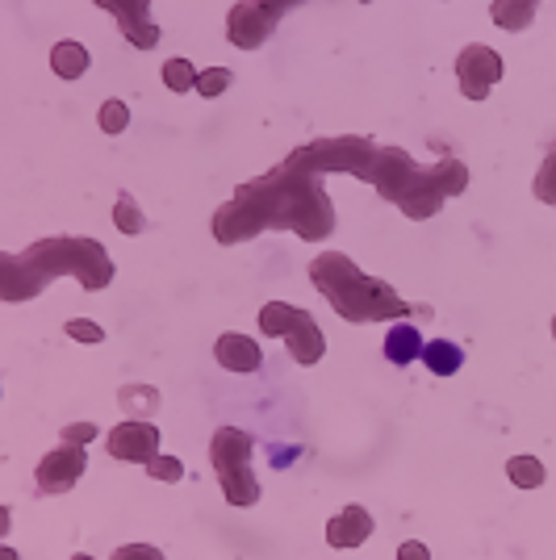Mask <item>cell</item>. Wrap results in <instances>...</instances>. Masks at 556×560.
Here are the masks:
<instances>
[{
	"instance_id": "9a60e30c",
	"label": "cell",
	"mask_w": 556,
	"mask_h": 560,
	"mask_svg": "<svg viewBox=\"0 0 556 560\" xmlns=\"http://www.w3.org/2000/svg\"><path fill=\"white\" fill-rule=\"evenodd\" d=\"M50 68L59 80H80L84 71H89V50L80 47V43H55L50 50Z\"/></svg>"
},
{
	"instance_id": "5bb4252c",
	"label": "cell",
	"mask_w": 556,
	"mask_h": 560,
	"mask_svg": "<svg viewBox=\"0 0 556 560\" xmlns=\"http://www.w3.org/2000/svg\"><path fill=\"white\" fill-rule=\"evenodd\" d=\"M422 348H427V343H422L418 327H410V323H397V327H390V335H385V360L397 364V369L422 360Z\"/></svg>"
},
{
	"instance_id": "ba28073f",
	"label": "cell",
	"mask_w": 556,
	"mask_h": 560,
	"mask_svg": "<svg viewBox=\"0 0 556 560\" xmlns=\"http://www.w3.org/2000/svg\"><path fill=\"white\" fill-rule=\"evenodd\" d=\"M502 55L498 50L482 47V43H468V47L456 55V80H461V93L468 101H486L489 89L502 80Z\"/></svg>"
},
{
	"instance_id": "ffe728a7",
	"label": "cell",
	"mask_w": 556,
	"mask_h": 560,
	"mask_svg": "<svg viewBox=\"0 0 556 560\" xmlns=\"http://www.w3.org/2000/svg\"><path fill=\"white\" fill-rule=\"evenodd\" d=\"M197 75H201V71L193 68L188 59H167V63H163V84H167V93H197Z\"/></svg>"
},
{
	"instance_id": "277c9868",
	"label": "cell",
	"mask_w": 556,
	"mask_h": 560,
	"mask_svg": "<svg viewBox=\"0 0 556 560\" xmlns=\"http://www.w3.org/2000/svg\"><path fill=\"white\" fill-rule=\"evenodd\" d=\"M372 188L406 218L427 222V218H436L443 210L448 197L468 188V167L461 160H452V155H443L436 164H418L415 155L402 151V147H381Z\"/></svg>"
},
{
	"instance_id": "2e32d148",
	"label": "cell",
	"mask_w": 556,
	"mask_h": 560,
	"mask_svg": "<svg viewBox=\"0 0 556 560\" xmlns=\"http://www.w3.org/2000/svg\"><path fill=\"white\" fill-rule=\"evenodd\" d=\"M422 364L436 376H452V373H461L464 351L456 348V343H448V339H431V343L422 348Z\"/></svg>"
},
{
	"instance_id": "7402d4cb",
	"label": "cell",
	"mask_w": 556,
	"mask_h": 560,
	"mask_svg": "<svg viewBox=\"0 0 556 560\" xmlns=\"http://www.w3.org/2000/svg\"><path fill=\"white\" fill-rule=\"evenodd\" d=\"M114 222H117V231H121V234H142V231H147V222H142V210L135 206V197H130V192H121V197H117Z\"/></svg>"
},
{
	"instance_id": "44dd1931",
	"label": "cell",
	"mask_w": 556,
	"mask_h": 560,
	"mask_svg": "<svg viewBox=\"0 0 556 560\" xmlns=\"http://www.w3.org/2000/svg\"><path fill=\"white\" fill-rule=\"evenodd\" d=\"M532 192H535V201H544V206H556V142L548 147L544 164H540V172H535Z\"/></svg>"
},
{
	"instance_id": "4dcf8cb0",
	"label": "cell",
	"mask_w": 556,
	"mask_h": 560,
	"mask_svg": "<svg viewBox=\"0 0 556 560\" xmlns=\"http://www.w3.org/2000/svg\"><path fill=\"white\" fill-rule=\"evenodd\" d=\"M553 339H556V318H553Z\"/></svg>"
},
{
	"instance_id": "e0dca14e",
	"label": "cell",
	"mask_w": 556,
	"mask_h": 560,
	"mask_svg": "<svg viewBox=\"0 0 556 560\" xmlns=\"http://www.w3.org/2000/svg\"><path fill=\"white\" fill-rule=\"evenodd\" d=\"M117 401H121L126 419H139V415H155V410H160V394H155L151 385H126V389L117 394Z\"/></svg>"
},
{
	"instance_id": "f546056e",
	"label": "cell",
	"mask_w": 556,
	"mask_h": 560,
	"mask_svg": "<svg viewBox=\"0 0 556 560\" xmlns=\"http://www.w3.org/2000/svg\"><path fill=\"white\" fill-rule=\"evenodd\" d=\"M0 560H18V557H13V548H4V552H0Z\"/></svg>"
},
{
	"instance_id": "5b68a950",
	"label": "cell",
	"mask_w": 556,
	"mask_h": 560,
	"mask_svg": "<svg viewBox=\"0 0 556 560\" xmlns=\"http://www.w3.org/2000/svg\"><path fill=\"white\" fill-rule=\"evenodd\" d=\"M252 435L239 427H218L209 440V460L218 472V486L231 506H255L259 502V481L252 468Z\"/></svg>"
},
{
	"instance_id": "83f0119b",
	"label": "cell",
	"mask_w": 556,
	"mask_h": 560,
	"mask_svg": "<svg viewBox=\"0 0 556 560\" xmlns=\"http://www.w3.org/2000/svg\"><path fill=\"white\" fill-rule=\"evenodd\" d=\"M93 440H96V427H93V422H76V427H63V444L84 447V444H93Z\"/></svg>"
},
{
	"instance_id": "cb8c5ba5",
	"label": "cell",
	"mask_w": 556,
	"mask_h": 560,
	"mask_svg": "<svg viewBox=\"0 0 556 560\" xmlns=\"http://www.w3.org/2000/svg\"><path fill=\"white\" fill-rule=\"evenodd\" d=\"M234 84V75L227 68H206L197 75V93L201 96H222Z\"/></svg>"
},
{
	"instance_id": "ac0fdd59",
	"label": "cell",
	"mask_w": 556,
	"mask_h": 560,
	"mask_svg": "<svg viewBox=\"0 0 556 560\" xmlns=\"http://www.w3.org/2000/svg\"><path fill=\"white\" fill-rule=\"evenodd\" d=\"M507 477L510 486H519V490H535V486H544V465L535 460V456H510L507 460Z\"/></svg>"
},
{
	"instance_id": "484cf974",
	"label": "cell",
	"mask_w": 556,
	"mask_h": 560,
	"mask_svg": "<svg viewBox=\"0 0 556 560\" xmlns=\"http://www.w3.org/2000/svg\"><path fill=\"white\" fill-rule=\"evenodd\" d=\"M147 477H155V481H167V486H172V481L185 477V465H181L176 456H155V460L147 465Z\"/></svg>"
},
{
	"instance_id": "7c38bea8",
	"label": "cell",
	"mask_w": 556,
	"mask_h": 560,
	"mask_svg": "<svg viewBox=\"0 0 556 560\" xmlns=\"http://www.w3.org/2000/svg\"><path fill=\"white\" fill-rule=\"evenodd\" d=\"M372 532H377L372 514L351 502V506H344V511L326 523V544H331V548H360Z\"/></svg>"
},
{
	"instance_id": "30bf717a",
	"label": "cell",
	"mask_w": 556,
	"mask_h": 560,
	"mask_svg": "<svg viewBox=\"0 0 556 560\" xmlns=\"http://www.w3.org/2000/svg\"><path fill=\"white\" fill-rule=\"evenodd\" d=\"M109 456L126 460V465H151L160 456V427H151L147 419H126L121 427L109 431Z\"/></svg>"
},
{
	"instance_id": "52a82bcc",
	"label": "cell",
	"mask_w": 556,
	"mask_h": 560,
	"mask_svg": "<svg viewBox=\"0 0 556 560\" xmlns=\"http://www.w3.org/2000/svg\"><path fill=\"white\" fill-rule=\"evenodd\" d=\"M285 13H289L285 0H273V4H259V0L234 4L231 13H227V38L243 50L264 47V43L273 38V30H277V22L285 18Z\"/></svg>"
},
{
	"instance_id": "8fae6325",
	"label": "cell",
	"mask_w": 556,
	"mask_h": 560,
	"mask_svg": "<svg viewBox=\"0 0 556 560\" xmlns=\"http://www.w3.org/2000/svg\"><path fill=\"white\" fill-rule=\"evenodd\" d=\"M101 9L117 18L121 38L135 43L139 50H151L160 43V25L151 22V0H101Z\"/></svg>"
},
{
	"instance_id": "d6986e66",
	"label": "cell",
	"mask_w": 556,
	"mask_h": 560,
	"mask_svg": "<svg viewBox=\"0 0 556 560\" xmlns=\"http://www.w3.org/2000/svg\"><path fill=\"white\" fill-rule=\"evenodd\" d=\"M489 13L502 30H523L535 18V4L532 0H498V4H489Z\"/></svg>"
},
{
	"instance_id": "3957f363",
	"label": "cell",
	"mask_w": 556,
	"mask_h": 560,
	"mask_svg": "<svg viewBox=\"0 0 556 560\" xmlns=\"http://www.w3.org/2000/svg\"><path fill=\"white\" fill-rule=\"evenodd\" d=\"M310 280L344 323H390V318L406 323L410 314L418 318L431 314L427 305L402 302V293H394L390 280L364 277L356 268V259L344 252H323L310 259Z\"/></svg>"
},
{
	"instance_id": "9c48e42d",
	"label": "cell",
	"mask_w": 556,
	"mask_h": 560,
	"mask_svg": "<svg viewBox=\"0 0 556 560\" xmlns=\"http://www.w3.org/2000/svg\"><path fill=\"white\" fill-rule=\"evenodd\" d=\"M84 468H89V456H84V447L59 444L55 452H47V456L38 460L34 486H38V493H43V498L68 493V490H76V481L84 477Z\"/></svg>"
},
{
	"instance_id": "d4e9b609",
	"label": "cell",
	"mask_w": 556,
	"mask_h": 560,
	"mask_svg": "<svg viewBox=\"0 0 556 560\" xmlns=\"http://www.w3.org/2000/svg\"><path fill=\"white\" fill-rule=\"evenodd\" d=\"M71 560H93V557H84V552H76ZM109 560H167L160 552V548H151V544H126V548H117Z\"/></svg>"
},
{
	"instance_id": "6da1fadb",
	"label": "cell",
	"mask_w": 556,
	"mask_h": 560,
	"mask_svg": "<svg viewBox=\"0 0 556 560\" xmlns=\"http://www.w3.org/2000/svg\"><path fill=\"white\" fill-rule=\"evenodd\" d=\"M377 160H381V147L372 139H360V135L305 142L285 164L234 188L231 201L218 206V213H213V238L222 247H234V243H247L264 231H293L310 243H318L339 226L335 201L323 188V176L344 172V176L372 185Z\"/></svg>"
},
{
	"instance_id": "4316f807",
	"label": "cell",
	"mask_w": 556,
	"mask_h": 560,
	"mask_svg": "<svg viewBox=\"0 0 556 560\" xmlns=\"http://www.w3.org/2000/svg\"><path fill=\"white\" fill-rule=\"evenodd\" d=\"M68 335L71 339H80V343H101V339H105V330L96 327V323H89V318H71Z\"/></svg>"
},
{
	"instance_id": "603a6c76",
	"label": "cell",
	"mask_w": 556,
	"mask_h": 560,
	"mask_svg": "<svg viewBox=\"0 0 556 560\" xmlns=\"http://www.w3.org/2000/svg\"><path fill=\"white\" fill-rule=\"evenodd\" d=\"M96 121H101L105 135H121V130L130 126V105H126V101H105L101 114H96Z\"/></svg>"
},
{
	"instance_id": "7a4b0ae2",
	"label": "cell",
	"mask_w": 556,
	"mask_h": 560,
	"mask_svg": "<svg viewBox=\"0 0 556 560\" xmlns=\"http://www.w3.org/2000/svg\"><path fill=\"white\" fill-rule=\"evenodd\" d=\"M76 277L89 293H101L114 280V259L96 238H38L18 256H0V298L4 302H30L47 289L55 277Z\"/></svg>"
},
{
	"instance_id": "4fadbf2b",
	"label": "cell",
	"mask_w": 556,
	"mask_h": 560,
	"mask_svg": "<svg viewBox=\"0 0 556 560\" xmlns=\"http://www.w3.org/2000/svg\"><path fill=\"white\" fill-rule=\"evenodd\" d=\"M213 355H218V364L231 369V373H255V369L264 364V351H259V343L247 339V335H222V339L213 343Z\"/></svg>"
},
{
	"instance_id": "8992f818",
	"label": "cell",
	"mask_w": 556,
	"mask_h": 560,
	"mask_svg": "<svg viewBox=\"0 0 556 560\" xmlns=\"http://www.w3.org/2000/svg\"><path fill=\"white\" fill-rule=\"evenodd\" d=\"M259 330H264L268 339H285V343H289V355H293L298 364H318L326 355V339L310 310L268 302L259 310Z\"/></svg>"
},
{
	"instance_id": "f1b7e54d",
	"label": "cell",
	"mask_w": 556,
	"mask_h": 560,
	"mask_svg": "<svg viewBox=\"0 0 556 560\" xmlns=\"http://www.w3.org/2000/svg\"><path fill=\"white\" fill-rule=\"evenodd\" d=\"M397 560H431V548L418 539H406V544H397Z\"/></svg>"
}]
</instances>
